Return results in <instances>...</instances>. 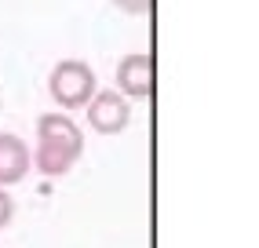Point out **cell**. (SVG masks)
<instances>
[{"label":"cell","instance_id":"6da1fadb","mask_svg":"<svg viewBox=\"0 0 259 248\" xmlns=\"http://www.w3.org/2000/svg\"><path fill=\"white\" fill-rule=\"evenodd\" d=\"M84 153V132L70 113H40L37 117V150H33V168L48 179L66 175Z\"/></svg>","mask_w":259,"mask_h":248},{"label":"cell","instance_id":"7a4b0ae2","mask_svg":"<svg viewBox=\"0 0 259 248\" xmlns=\"http://www.w3.org/2000/svg\"><path fill=\"white\" fill-rule=\"evenodd\" d=\"M99 92L95 69L84 59H62L48 73V95L59 110H84L88 99Z\"/></svg>","mask_w":259,"mask_h":248},{"label":"cell","instance_id":"3957f363","mask_svg":"<svg viewBox=\"0 0 259 248\" xmlns=\"http://www.w3.org/2000/svg\"><path fill=\"white\" fill-rule=\"evenodd\" d=\"M84 113H88V128L95 135H117V132H124L132 124V106L117 88L95 92L88 99V106H84Z\"/></svg>","mask_w":259,"mask_h":248},{"label":"cell","instance_id":"277c9868","mask_svg":"<svg viewBox=\"0 0 259 248\" xmlns=\"http://www.w3.org/2000/svg\"><path fill=\"white\" fill-rule=\"evenodd\" d=\"M153 80H157V66H153V51H132L117 62V92L124 99H153Z\"/></svg>","mask_w":259,"mask_h":248},{"label":"cell","instance_id":"5b68a950","mask_svg":"<svg viewBox=\"0 0 259 248\" xmlns=\"http://www.w3.org/2000/svg\"><path fill=\"white\" fill-rule=\"evenodd\" d=\"M33 168V153L22 143L19 135L11 132H0V186H15L22 183Z\"/></svg>","mask_w":259,"mask_h":248},{"label":"cell","instance_id":"8992f818","mask_svg":"<svg viewBox=\"0 0 259 248\" xmlns=\"http://www.w3.org/2000/svg\"><path fill=\"white\" fill-rule=\"evenodd\" d=\"M113 8H120L124 15H150L153 11V0H110Z\"/></svg>","mask_w":259,"mask_h":248},{"label":"cell","instance_id":"52a82bcc","mask_svg":"<svg viewBox=\"0 0 259 248\" xmlns=\"http://www.w3.org/2000/svg\"><path fill=\"white\" fill-rule=\"evenodd\" d=\"M11 219H15V197L8 193V186H0V230L11 226Z\"/></svg>","mask_w":259,"mask_h":248},{"label":"cell","instance_id":"ba28073f","mask_svg":"<svg viewBox=\"0 0 259 248\" xmlns=\"http://www.w3.org/2000/svg\"><path fill=\"white\" fill-rule=\"evenodd\" d=\"M0 106H4V102H0Z\"/></svg>","mask_w":259,"mask_h":248}]
</instances>
